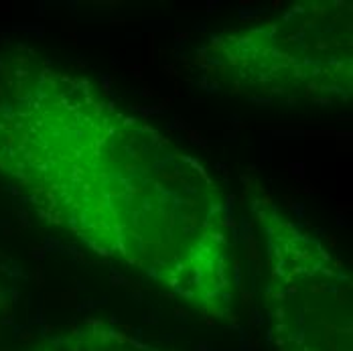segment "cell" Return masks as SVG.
Masks as SVG:
<instances>
[{"label": "cell", "mask_w": 353, "mask_h": 351, "mask_svg": "<svg viewBox=\"0 0 353 351\" xmlns=\"http://www.w3.org/2000/svg\"><path fill=\"white\" fill-rule=\"evenodd\" d=\"M0 177L43 221L169 297L232 307L236 244L221 187L90 77L33 53L2 63Z\"/></svg>", "instance_id": "1"}, {"label": "cell", "mask_w": 353, "mask_h": 351, "mask_svg": "<svg viewBox=\"0 0 353 351\" xmlns=\"http://www.w3.org/2000/svg\"><path fill=\"white\" fill-rule=\"evenodd\" d=\"M212 59L234 92L281 102L345 100L352 92V10L311 2L215 39Z\"/></svg>", "instance_id": "2"}, {"label": "cell", "mask_w": 353, "mask_h": 351, "mask_svg": "<svg viewBox=\"0 0 353 351\" xmlns=\"http://www.w3.org/2000/svg\"><path fill=\"white\" fill-rule=\"evenodd\" d=\"M262 223L279 351L352 350V277L343 262L276 210Z\"/></svg>", "instance_id": "3"}, {"label": "cell", "mask_w": 353, "mask_h": 351, "mask_svg": "<svg viewBox=\"0 0 353 351\" xmlns=\"http://www.w3.org/2000/svg\"><path fill=\"white\" fill-rule=\"evenodd\" d=\"M43 351H163L157 348L142 345L132 337L112 331V329H98V331H73L68 337L51 341Z\"/></svg>", "instance_id": "4"}]
</instances>
